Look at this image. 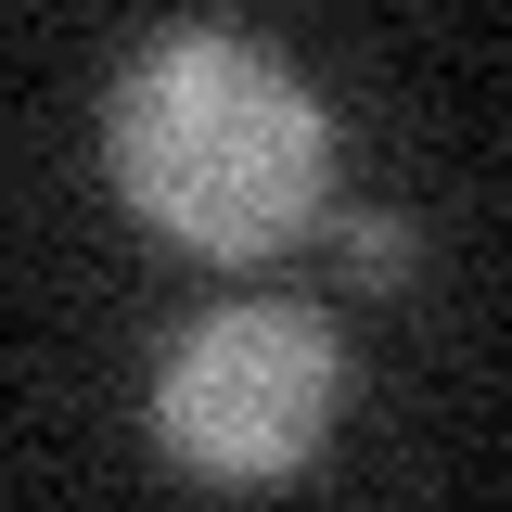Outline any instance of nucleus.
I'll use <instances>...</instances> for the list:
<instances>
[{"instance_id":"obj_2","label":"nucleus","mask_w":512,"mask_h":512,"mask_svg":"<svg viewBox=\"0 0 512 512\" xmlns=\"http://www.w3.org/2000/svg\"><path fill=\"white\" fill-rule=\"evenodd\" d=\"M333 397H346L333 320H308V308H218V320H192L180 346H167L154 436L205 487H282L333 436Z\"/></svg>"},{"instance_id":"obj_3","label":"nucleus","mask_w":512,"mask_h":512,"mask_svg":"<svg viewBox=\"0 0 512 512\" xmlns=\"http://www.w3.org/2000/svg\"><path fill=\"white\" fill-rule=\"evenodd\" d=\"M346 269H359V282H397V269H410V231H397V218H359V231H346Z\"/></svg>"},{"instance_id":"obj_1","label":"nucleus","mask_w":512,"mask_h":512,"mask_svg":"<svg viewBox=\"0 0 512 512\" xmlns=\"http://www.w3.org/2000/svg\"><path fill=\"white\" fill-rule=\"evenodd\" d=\"M116 192L192 256H269L333 192V128L269 39L167 26L116 77Z\"/></svg>"}]
</instances>
